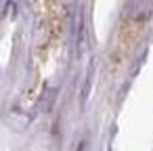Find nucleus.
I'll return each instance as SVG.
<instances>
[{
	"label": "nucleus",
	"mask_w": 153,
	"mask_h": 151,
	"mask_svg": "<svg viewBox=\"0 0 153 151\" xmlns=\"http://www.w3.org/2000/svg\"><path fill=\"white\" fill-rule=\"evenodd\" d=\"M151 2H128L126 4V15L130 19H149L151 17Z\"/></svg>",
	"instance_id": "1"
}]
</instances>
